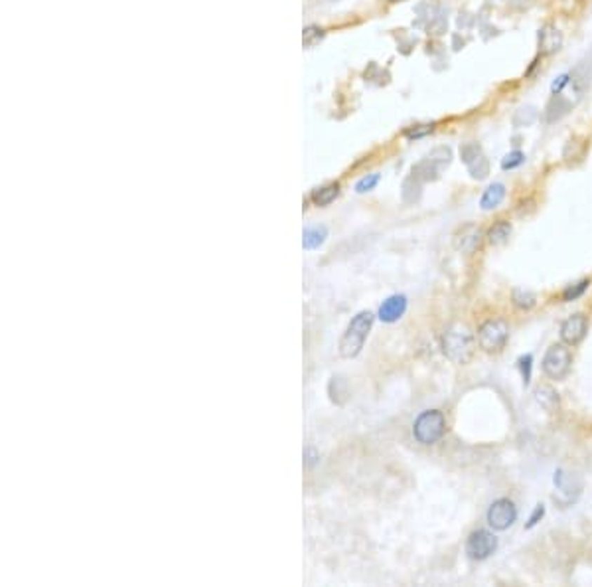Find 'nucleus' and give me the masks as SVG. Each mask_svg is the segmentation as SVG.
Returning <instances> with one entry per match:
<instances>
[{"instance_id": "39448f33", "label": "nucleus", "mask_w": 592, "mask_h": 587, "mask_svg": "<svg viewBox=\"0 0 592 587\" xmlns=\"http://www.w3.org/2000/svg\"><path fill=\"white\" fill-rule=\"evenodd\" d=\"M571 364V350L567 348L565 342H559V344H553V347L547 348V352H545V356H543V362H541V368H543L545 376L559 382V380H565V378L569 376Z\"/></svg>"}, {"instance_id": "1a4fd4ad", "label": "nucleus", "mask_w": 592, "mask_h": 587, "mask_svg": "<svg viewBox=\"0 0 592 587\" xmlns=\"http://www.w3.org/2000/svg\"><path fill=\"white\" fill-rule=\"evenodd\" d=\"M498 550V538L489 530H474L466 540V556L474 562H484Z\"/></svg>"}, {"instance_id": "473e14b6", "label": "nucleus", "mask_w": 592, "mask_h": 587, "mask_svg": "<svg viewBox=\"0 0 592 587\" xmlns=\"http://www.w3.org/2000/svg\"><path fill=\"white\" fill-rule=\"evenodd\" d=\"M389 2H401V0H389Z\"/></svg>"}, {"instance_id": "c756f323", "label": "nucleus", "mask_w": 592, "mask_h": 587, "mask_svg": "<svg viewBox=\"0 0 592 587\" xmlns=\"http://www.w3.org/2000/svg\"><path fill=\"white\" fill-rule=\"evenodd\" d=\"M520 370H521V376H523V384L527 386L531 380V366H533V356L531 354H525V356L520 358Z\"/></svg>"}, {"instance_id": "cd10ccee", "label": "nucleus", "mask_w": 592, "mask_h": 587, "mask_svg": "<svg viewBox=\"0 0 592 587\" xmlns=\"http://www.w3.org/2000/svg\"><path fill=\"white\" fill-rule=\"evenodd\" d=\"M379 180H381V176H379L377 172H374V174H367V176H364L362 180H357V184H355V192H357V194L369 192V190H374L375 186L379 184Z\"/></svg>"}, {"instance_id": "c85d7f7f", "label": "nucleus", "mask_w": 592, "mask_h": 587, "mask_svg": "<svg viewBox=\"0 0 592 587\" xmlns=\"http://www.w3.org/2000/svg\"><path fill=\"white\" fill-rule=\"evenodd\" d=\"M571 85V72L569 74H563L559 77H555V82L551 84V93L553 95H561L567 87Z\"/></svg>"}, {"instance_id": "bb28decb", "label": "nucleus", "mask_w": 592, "mask_h": 587, "mask_svg": "<svg viewBox=\"0 0 592 587\" xmlns=\"http://www.w3.org/2000/svg\"><path fill=\"white\" fill-rule=\"evenodd\" d=\"M525 162V155L521 150H511L506 157L501 158V168L504 170H513V168L521 167Z\"/></svg>"}, {"instance_id": "7c9ffc66", "label": "nucleus", "mask_w": 592, "mask_h": 587, "mask_svg": "<svg viewBox=\"0 0 592 587\" xmlns=\"http://www.w3.org/2000/svg\"><path fill=\"white\" fill-rule=\"evenodd\" d=\"M545 516V506L543 504H537L535 506V510H533V514L529 516V520H527V524H525V528H533V526L539 524V520Z\"/></svg>"}, {"instance_id": "5701e85b", "label": "nucleus", "mask_w": 592, "mask_h": 587, "mask_svg": "<svg viewBox=\"0 0 592 587\" xmlns=\"http://www.w3.org/2000/svg\"><path fill=\"white\" fill-rule=\"evenodd\" d=\"M435 129H437V123H421V125L407 127L405 131H403V135L409 141H416V138H423V136L435 133Z\"/></svg>"}, {"instance_id": "aec40b11", "label": "nucleus", "mask_w": 592, "mask_h": 587, "mask_svg": "<svg viewBox=\"0 0 592 587\" xmlns=\"http://www.w3.org/2000/svg\"><path fill=\"white\" fill-rule=\"evenodd\" d=\"M537 109L533 105H525L520 107L513 115V125L515 127H531L535 121H537Z\"/></svg>"}, {"instance_id": "4be33fe9", "label": "nucleus", "mask_w": 592, "mask_h": 587, "mask_svg": "<svg viewBox=\"0 0 592 587\" xmlns=\"http://www.w3.org/2000/svg\"><path fill=\"white\" fill-rule=\"evenodd\" d=\"M468 172H470V176L476 180H484L488 179L489 174V162L488 158H486V155H482V157H478L472 165H468Z\"/></svg>"}, {"instance_id": "ddd939ff", "label": "nucleus", "mask_w": 592, "mask_h": 587, "mask_svg": "<svg viewBox=\"0 0 592 587\" xmlns=\"http://www.w3.org/2000/svg\"><path fill=\"white\" fill-rule=\"evenodd\" d=\"M407 311V297L405 295H393L389 297L387 301H383V304L379 307V318L383 323H395L399 321L401 316L405 315Z\"/></svg>"}, {"instance_id": "7ed1b4c3", "label": "nucleus", "mask_w": 592, "mask_h": 587, "mask_svg": "<svg viewBox=\"0 0 592 587\" xmlns=\"http://www.w3.org/2000/svg\"><path fill=\"white\" fill-rule=\"evenodd\" d=\"M447 431V418L438 409H426L415 420L413 435L421 445H433L437 443Z\"/></svg>"}, {"instance_id": "9d476101", "label": "nucleus", "mask_w": 592, "mask_h": 587, "mask_svg": "<svg viewBox=\"0 0 592 587\" xmlns=\"http://www.w3.org/2000/svg\"><path fill=\"white\" fill-rule=\"evenodd\" d=\"M588 333V321L582 313H574L561 325V340L567 347H577L581 344L582 338Z\"/></svg>"}, {"instance_id": "9b49d317", "label": "nucleus", "mask_w": 592, "mask_h": 587, "mask_svg": "<svg viewBox=\"0 0 592 587\" xmlns=\"http://www.w3.org/2000/svg\"><path fill=\"white\" fill-rule=\"evenodd\" d=\"M563 48V32L553 26L545 24L539 30V52L541 56H553Z\"/></svg>"}, {"instance_id": "4468645a", "label": "nucleus", "mask_w": 592, "mask_h": 587, "mask_svg": "<svg viewBox=\"0 0 592 587\" xmlns=\"http://www.w3.org/2000/svg\"><path fill=\"white\" fill-rule=\"evenodd\" d=\"M480 243H482V231H480L478 226L462 228V231L458 233L456 240H454L456 250L462 253H474L480 247Z\"/></svg>"}, {"instance_id": "2f4dec72", "label": "nucleus", "mask_w": 592, "mask_h": 587, "mask_svg": "<svg viewBox=\"0 0 592 587\" xmlns=\"http://www.w3.org/2000/svg\"><path fill=\"white\" fill-rule=\"evenodd\" d=\"M314 461H316V455H314V451H312V449H306V463L312 467Z\"/></svg>"}, {"instance_id": "b1692460", "label": "nucleus", "mask_w": 592, "mask_h": 587, "mask_svg": "<svg viewBox=\"0 0 592 587\" xmlns=\"http://www.w3.org/2000/svg\"><path fill=\"white\" fill-rule=\"evenodd\" d=\"M588 287H591V281H588V279H582V281H579L577 285L567 287V289H565V293H563V301H565V303H571V301L581 299L582 295L586 293V289H588Z\"/></svg>"}, {"instance_id": "412c9836", "label": "nucleus", "mask_w": 592, "mask_h": 587, "mask_svg": "<svg viewBox=\"0 0 592 587\" xmlns=\"http://www.w3.org/2000/svg\"><path fill=\"white\" fill-rule=\"evenodd\" d=\"M513 304L521 311H531L537 304V295L525 291V289H515L513 291Z\"/></svg>"}, {"instance_id": "f03ea898", "label": "nucleus", "mask_w": 592, "mask_h": 587, "mask_svg": "<svg viewBox=\"0 0 592 587\" xmlns=\"http://www.w3.org/2000/svg\"><path fill=\"white\" fill-rule=\"evenodd\" d=\"M374 326V315L369 311H362L353 316L352 323L348 325L346 333H343L342 340H340V356L342 358H355L362 348L369 330Z\"/></svg>"}, {"instance_id": "20e7f679", "label": "nucleus", "mask_w": 592, "mask_h": 587, "mask_svg": "<svg viewBox=\"0 0 592 587\" xmlns=\"http://www.w3.org/2000/svg\"><path fill=\"white\" fill-rule=\"evenodd\" d=\"M452 162V150L448 147H437L430 150V155L423 158L419 165L413 167V179L419 182H433L440 176V172Z\"/></svg>"}, {"instance_id": "f8f14e48", "label": "nucleus", "mask_w": 592, "mask_h": 587, "mask_svg": "<svg viewBox=\"0 0 592 587\" xmlns=\"http://www.w3.org/2000/svg\"><path fill=\"white\" fill-rule=\"evenodd\" d=\"M572 103L571 99L563 97V95H553L549 99V103L545 107V113H543V119L547 125H553L557 121H561L563 117H567L572 111Z\"/></svg>"}, {"instance_id": "6ab92c4d", "label": "nucleus", "mask_w": 592, "mask_h": 587, "mask_svg": "<svg viewBox=\"0 0 592 587\" xmlns=\"http://www.w3.org/2000/svg\"><path fill=\"white\" fill-rule=\"evenodd\" d=\"M326 238H328V230L324 226H314V228L304 230L302 245H304V250H316L326 241Z\"/></svg>"}, {"instance_id": "393cba45", "label": "nucleus", "mask_w": 592, "mask_h": 587, "mask_svg": "<svg viewBox=\"0 0 592 587\" xmlns=\"http://www.w3.org/2000/svg\"><path fill=\"white\" fill-rule=\"evenodd\" d=\"M484 153H482V147H480L478 143H464L462 147H460V158H462V162L464 165H472L474 160L478 157H482Z\"/></svg>"}, {"instance_id": "f3484780", "label": "nucleus", "mask_w": 592, "mask_h": 587, "mask_svg": "<svg viewBox=\"0 0 592 587\" xmlns=\"http://www.w3.org/2000/svg\"><path fill=\"white\" fill-rule=\"evenodd\" d=\"M338 196H340V184H338V182H332V184H326L322 188L314 190V192H312V202H314L316 206H328V204H332Z\"/></svg>"}, {"instance_id": "0eeeda50", "label": "nucleus", "mask_w": 592, "mask_h": 587, "mask_svg": "<svg viewBox=\"0 0 592 587\" xmlns=\"http://www.w3.org/2000/svg\"><path fill=\"white\" fill-rule=\"evenodd\" d=\"M553 484H555L553 501L557 504H561L563 508H567V506H571L572 503L579 501L582 491V482L577 475L565 471V469H557L555 477H553Z\"/></svg>"}, {"instance_id": "a878e982", "label": "nucleus", "mask_w": 592, "mask_h": 587, "mask_svg": "<svg viewBox=\"0 0 592 587\" xmlns=\"http://www.w3.org/2000/svg\"><path fill=\"white\" fill-rule=\"evenodd\" d=\"M322 38H324V30L322 28H318V26H306V28H304V34H302V42H304L306 48L316 46V44L320 42Z\"/></svg>"}, {"instance_id": "423d86ee", "label": "nucleus", "mask_w": 592, "mask_h": 587, "mask_svg": "<svg viewBox=\"0 0 592 587\" xmlns=\"http://www.w3.org/2000/svg\"><path fill=\"white\" fill-rule=\"evenodd\" d=\"M509 338V325L504 318H489L478 328V344L484 352H499Z\"/></svg>"}, {"instance_id": "a211bd4d", "label": "nucleus", "mask_w": 592, "mask_h": 587, "mask_svg": "<svg viewBox=\"0 0 592 587\" xmlns=\"http://www.w3.org/2000/svg\"><path fill=\"white\" fill-rule=\"evenodd\" d=\"M511 236V224L508 220H498L488 230V241L492 245H504Z\"/></svg>"}, {"instance_id": "f257e3e1", "label": "nucleus", "mask_w": 592, "mask_h": 587, "mask_svg": "<svg viewBox=\"0 0 592 587\" xmlns=\"http://www.w3.org/2000/svg\"><path fill=\"white\" fill-rule=\"evenodd\" d=\"M442 352L454 364H460V366L470 364V360L474 358V352H476V340H474L472 330L462 323L448 326L442 335Z\"/></svg>"}, {"instance_id": "dca6fc26", "label": "nucleus", "mask_w": 592, "mask_h": 587, "mask_svg": "<svg viewBox=\"0 0 592 587\" xmlns=\"http://www.w3.org/2000/svg\"><path fill=\"white\" fill-rule=\"evenodd\" d=\"M533 396H535V401H537L545 411H557V409H559L561 398H559V394L553 388H549V386H541V388H537Z\"/></svg>"}, {"instance_id": "2eb2a0df", "label": "nucleus", "mask_w": 592, "mask_h": 587, "mask_svg": "<svg viewBox=\"0 0 592 587\" xmlns=\"http://www.w3.org/2000/svg\"><path fill=\"white\" fill-rule=\"evenodd\" d=\"M506 184H501V182H494V184H489L488 188L484 190V194H482V198H480V208L482 210H496L499 204L506 200Z\"/></svg>"}, {"instance_id": "6e6552de", "label": "nucleus", "mask_w": 592, "mask_h": 587, "mask_svg": "<svg viewBox=\"0 0 592 587\" xmlns=\"http://www.w3.org/2000/svg\"><path fill=\"white\" fill-rule=\"evenodd\" d=\"M486 520L488 526L496 532H504L511 526L515 524L518 520V506L513 504V501L509 498H498L489 504L488 512H486Z\"/></svg>"}]
</instances>
